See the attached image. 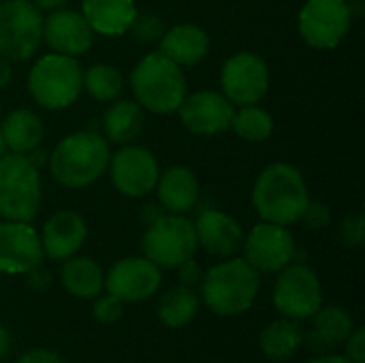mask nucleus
Listing matches in <instances>:
<instances>
[{
  "mask_svg": "<svg viewBox=\"0 0 365 363\" xmlns=\"http://www.w3.org/2000/svg\"><path fill=\"white\" fill-rule=\"evenodd\" d=\"M308 203L310 190L306 178L291 163H272L255 180L252 208L265 223L295 225Z\"/></svg>",
  "mask_w": 365,
  "mask_h": 363,
  "instance_id": "1",
  "label": "nucleus"
},
{
  "mask_svg": "<svg viewBox=\"0 0 365 363\" xmlns=\"http://www.w3.org/2000/svg\"><path fill=\"white\" fill-rule=\"evenodd\" d=\"M109 141L96 131H77L58 141L49 154L51 178L71 190H81L98 182L109 167Z\"/></svg>",
  "mask_w": 365,
  "mask_h": 363,
  "instance_id": "2",
  "label": "nucleus"
},
{
  "mask_svg": "<svg viewBox=\"0 0 365 363\" xmlns=\"http://www.w3.org/2000/svg\"><path fill=\"white\" fill-rule=\"evenodd\" d=\"M199 287L201 302L210 312L216 317H240L255 306L261 274L244 257H229L203 272Z\"/></svg>",
  "mask_w": 365,
  "mask_h": 363,
  "instance_id": "3",
  "label": "nucleus"
},
{
  "mask_svg": "<svg viewBox=\"0 0 365 363\" xmlns=\"http://www.w3.org/2000/svg\"><path fill=\"white\" fill-rule=\"evenodd\" d=\"M130 90L141 109L156 116L175 113L188 94L182 66L160 51L145 53L135 64L130 71Z\"/></svg>",
  "mask_w": 365,
  "mask_h": 363,
  "instance_id": "4",
  "label": "nucleus"
},
{
  "mask_svg": "<svg viewBox=\"0 0 365 363\" xmlns=\"http://www.w3.org/2000/svg\"><path fill=\"white\" fill-rule=\"evenodd\" d=\"M28 92L47 111L66 109L83 92V68L77 58L53 51L45 53L28 73Z\"/></svg>",
  "mask_w": 365,
  "mask_h": 363,
  "instance_id": "5",
  "label": "nucleus"
},
{
  "mask_svg": "<svg viewBox=\"0 0 365 363\" xmlns=\"http://www.w3.org/2000/svg\"><path fill=\"white\" fill-rule=\"evenodd\" d=\"M43 201L38 167L28 154L9 152L0 158V218L32 223Z\"/></svg>",
  "mask_w": 365,
  "mask_h": 363,
  "instance_id": "6",
  "label": "nucleus"
},
{
  "mask_svg": "<svg viewBox=\"0 0 365 363\" xmlns=\"http://www.w3.org/2000/svg\"><path fill=\"white\" fill-rule=\"evenodd\" d=\"M143 257L160 270H175L184 261L195 259L199 250L195 223L186 214L158 216L141 240Z\"/></svg>",
  "mask_w": 365,
  "mask_h": 363,
  "instance_id": "7",
  "label": "nucleus"
},
{
  "mask_svg": "<svg viewBox=\"0 0 365 363\" xmlns=\"http://www.w3.org/2000/svg\"><path fill=\"white\" fill-rule=\"evenodd\" d=\"M43 43V15L30 0L0 2V56L9 62L30 60Z\"/></svg>",
  "mask_w": 365,
  "mask_h": 363,
  "instance_id": "8",
  "label": "nucleus"
},
{
  "mask_svg": "<svg viewBox=\"0 0 365 363\" xmlns=\"http://www.w3.org/2000/svg\"><path fill=\"white\" fill-rule=\"evenodd\" d=\"M274 308L280 317L308 321L323 306V287L317 272L306 263H291L278 272L272 291Z\"/></svg>",
  "mask_w": 365,
  "mask_h": 363,
  "instance_id": "9",
  "label": "nucleus"
},
{
  "mask_svg": "<svg viewBox=\"0 0 365 363\" xmlns=\"http://www.w3.org/2000/svg\"><path fill=\"white\" fill-rule=\"evenodd\" d=\"M351 24L353 13L344 0H306L297 17L299 36L312 49L338 47L349 34Z\"/></svg>",
  "mask_w": 365,
  "mask_h": 363,
  "instance_id": "10",
  "label": "nucleus"
},
{
  "mask_svg": "<svg viewBox=\"0 0 365 363\" xmlns=\"http://www.w3.org/2000/svg\"><path fill=\"white\" fill-rule=\"evenodd\" d=\"M244 259L259 274H278L297 257L295 235L284 225L261 220L244 237Z\"/></svg>",
  "mask_w": 365,
  "mask_h": 363,
  "instance_id": "11",
  "label": "nucleus"
},
{
  "mask_svg": "<svg viewBox=\"0 0 365 363\" xmlns=\"http://www.w3.org/2000/svg\"><path fill=\"white\" fill-rule=\"evenodd\" d=\"M220 88L233 105H257L269 90L267 62L255 51L233 53L222 64Z\"/></svg>",
  "mask_w": 365,
  "mask_h": 363,
  "instance_id": "12",
  "label": "nucleus"
},
{
  "mask_svg": "<svg viewBox=\"0 0 365 363\" xmlns=\"http://www.w3.org/2000/svg\"><path fill=\"white\" fill-rule=\"evenodd\" d=\"M109 175L115 190L130 199H141L154 193L160 167L156 156L137 143H124L109 158Z\"/></svg>",
  "mask_w": 365,
  "mask_h": 363,
  "instance_id": "13",
  "label": "nucleus"
},
{
  "mask_svg": "<svg viewBox=\"0 0 365 363\" xmlns=\"http://www.w3.org/2000/svg\"><path fill=\"white\" fill-rule=\"evenodd\" d=\"M160 285L163 270L145 257L120 259L105 274V291L124 304H137L154 297Z\"/></svg>",
  "mask_w": 365,
  "mask_h": 363,
  "instance_id": "14",
  "label": "nucleus"
},
{
  "mask_svg": "<svg viewBox=\"0 0 365 363\" xmlns=\"http://www.w3.org/2000/svg\"><path fill=\"white\" fill-rule=\"evenodd\" d=\"M175 113L188 133L197 137H214L231 128L235 105L222 92L199 90L195 94H186Z\"/></svg>",
  "mask_w": 365,
  "mask_h": 363,
  "instance_id": "15",
  "label": "nucleus"
},
{
  "mask_svg": "<svg viewBox=\"0 0 365 363\" xmlns=\"http://www.w3.org/2000/svg\"><path fill=\"white\" fill-rule=\"evenodd\" d=\"M41 235L32 223L0 220V274L26 276L43 265Z\"/></svg>",
  "mask_w": 365,
  "mask_h": 363,
  "instance_id": "16",
  "label": "nucleus"
},
{
  "mask_svg": "<svg viewBox=\"0 0 365 363\" xmlns=\"http://www.w3.org/2000/svg\"><path fill=\"white\" fill-rule=\"evenodd\" d=\"M43 41L53 53L79 58L90 51L94 43V30L81 15L73 9H56L43 17Z\"/></svg>",
  "mask_w": 365,
  "mask_h": 363,
  "instance_id": "17",
  "label": "nucleus"
},
{
  "mask_svg": "<svg viewBox=\"0 0 365 363\" xmlns=\"http://www.w3.org/2000/svg\"><path fill=\"white\" fill-rule=\"evenodd\" d=\"M38 235L47 259L66 261L83 248L88 240V223L75 210H60L45 220Z\"/></svg>",
  "mask_w": 365,
  "mask_h": 363,
  "instance_id": "18",
  "label": "nucleus"
},
{
  "mask_svg": "<svg viewBox=\"0 0 365 363\" xmlns=\"http://www.w3.org/2000/svg\"><path fill=\"white\" fill-rule=\"evenodd\" d=\"M195 233L199 246L218 259L235 257L244 244V229L237 218L220 210H205L195 220Z\"/></svg>",
  "mask_w": 365,
  "mask_h": 363,
  "instance_id": "19",
  "label": "nucleus"
},
{
  "mask_svg": "<svg viewBox=\"0 0 365 363\" xmlns=\"http://www.w3.org/2000/svg\"><path fill=\"white\" fill-rule=\"evenodd\" d=\"M158 43V51L178 66H195L203 62L210 53V36L197 24H178L173 28H167Z\"/></svg>",
  "mask_w": 365,
  "mask_h": 363,
  "instance_id": "20",
  "label": "nucleus"
},
{
  "mask_svg": "<svg viewBox=\"0 0 365 363\" xmlns=\"http://www.w3.org/2000/svg\"><path fill=\"white\" fill-rule=\"evenodd\" d=\"M154 190L169 214H188L199 203V180L184 165H173L163 171Z\"/></svg>",
  "mask_w": 365,
  "mask_h": 363,
  "instance_id": "21",
  "label": "nucleus"
},
{
  "mask_svg": "<svg viewBox=\"0 0 365 363\" xmlns=\"http://www.w3.org/2000/svg\"><path fill=\"white\" fill-rule=\"evenodd\" d=\"M312 323L314 327L308 336H304V342L319 355L327 353L329 349L340 347L349 338V334L355 329V321L351 312L336 304H329V306L323 304L314 312Z\"/></svg>",
  "mask_w": 365,
  "mask_h": 363,
  "instance_id": "22",
  "label": "nucleus"
},
{
  "mask_svg": "<svg viewBox=\"0 0 365 363\" xmlns=\"http://www.w3.org/2000/svg\"><path fill=\"white\" fill-rule=\"evenodd\" d=\"M135 0H81V15L103 36H122L137 17Z\"/></svg>",
  "mask_w": 365,
  "mask_h": 363,
  "instance_id": "23",
  "label": "nucleus"
},
{
  "mask_svg": "<svg viewBox=\"0 0 365 363\" xmlns=\"http://www.w3.org/2000/svg\"><path fill=\"white\" fill-rule=\"evenodd\" d=\"M101 126L109 143H133L145 126V111L133 98H115L105 109Z\"/></svg>",
  "mask_w": 365,
  "mask_h": 363,
  "instance_id": "24",
  "label": "nucleus"
},
{
  "mask_svg": "<svg viewBox=\"0 0 365 363\" xmlns=\"http://www.w3.org/2000/svg\"><path fill=\"white\" fill-rule=\"evenodd\" d=\"M62 263L60 282L71 297L94 300L105 291V272L94 259L75 255Z\"/></svg>",
  "mask_w": 365,
  "mask_h": 363,
  "instance_id": "25",
  "label": "nucleus"
},
{
  "mask_svg": "<svg viewBox=\"0 0 365 363\" xmlns=\"http://www.w3.org/2000/svg\"><path fill=\"white\" fill-rule=\"evenodd\" d=\"M2 128V137L6 143V150L15 152V154H30L34 152L43 137H45V126L43 120L26 107L13 109L0 124Z\"/></svg>",
  "mask_w": 365,
  "mask_h": 363,
  "instance_id": "26",
  "label": "nucleus"
},
{
  "mask_svg": "<svg viewBox=\"0 0 365 363\" xmlns=\"http://www.w3.org/2000/svg\"><path fill=\"white\" fill-rule=\"evenodd\" d=\"M304 336L306 332L302 329L299 321L280 317L261 329L259 349L272 362H287L302 349Z\"/></svg>",
  "mask_w": 365,
  "mask_h": 363,
  "instance_id": "27",
  "label": "nucleus"
},
{
  "mask_svg": "<svg viewBox=\"0 0 365 363\" xmlns=\"http://www.w3.org/2000/svg\"><path fill=\"white\" fill-rule=\"evenodd\" d=\"M201 308V297L195 293V289L178 285L165 291L158 300L156 315L160 323L169 329H182L195 321Z\"/></svg>",
  "mask_w": 365,
  "mask_h": 363,
  "instance_id": "28",
  "label": "nucleus"
},
{
  "mask_svg": "<svg viewBox=\"0 0 365 363\" xmlns=\"http://www.w3.org/2000/svg\"><path fill=\"white\" fill-rule=\"evenodd\" d=\"M124 90V75L113 64H92L83 71V92H88L98 103L115 101Z\"/></svg>",
  "mask_w": 365,
  "mask_h": 363,
  "instance_id": "29",
  "label": "nucleus"
},
{
  "mask_svg": "<svg viewBox=\"0 0 365 363\" xmlns=\"http://www.w3.org/2000/svg\"><path fill=\"white\" fill-rule=\"evenodd\" d=\"M231 128L240 139L248 143H263L274 133V118L259 105H244L233 113Z\"/></svg>",
  "mask_w": 365,
  "mask_h": 363,
  "instance_id": "30",
  "label": "nucleus"
},
{
  "mask_svg": "<svg viewBox=\"0 0 365 363\" xmlns=\"http://www.w3.org/2000/svg\"><path fill=\"white\" fill-rule=\"evenodd\" d=\"M165 30H167L165 19L156 13H137V17L133 19L130 28H128L133 39L137 43H143V45L158 43L163 39Z\"/></svg>",
  "mask_w": 365,
  "mask_h": 363,
  "instance_id": "31",
  "label": "nucleus"
},
{
  "mask_svg": "<svg viewBox=\"0 0 365 363\" xmlns=\"http://www.w3.org/2000/svg\"><path fill=\"white\" fill-rule=\"evenodd\" d=\"M124 315V302L118 300L111 293H101L94 297L92 302V317L101 323V325H115Z\"/></svg>",
  "mask_w": 365,
  "mask_h": 363,
  "instance_id": "32",
  "label": "nucleus"
},
{
  "mask_svg": "<svg viewBox=\"0 0 365 363\" xmlns=\"http://www.w3.org/2000/svg\"><path fill=\"white\" fill-rule=\"evenodd\" d=\"M365 237V220L359 212L349 214L338 229V240L342 242V246L346 248H359L364 244Z\"/></svg>",
  "mask_w": 365,
  "mask_h": 363,
  "instance_id": "33",
  "label": "nucleus"
},
{
  "mask_svg": "<svg viewBox=\"0 0 365 363\" xmlns=\"http://www.w3.org/2000/svg\"><path fill=\"white\" fill-rule=\"evenodd\" d=\"M331 218H334L331 208L325 201H310L299 220L306 225V229L321 231V229H327L331 225Z\"/></svg>",
  "mask_w": 365,
  "mask_h": 363,
  "instance_id": "34",
  "label": "nucleus"
},
{
  "mask_svg": "<svg viewBox=\"0 0 365 363\" xmlns=\"http://www.w3.org/2000/svg\"><path fill=\"white\" fill-rule=\"evenodd\" d=\"M344 344V357L353 363H365V329L355 327L349 338L342 342Z\"/></svg>",
  "mask_w": 365,
  "mask_h": 363,
  "instance_id": "35",
  "label": "nucleus"
},
{
  "mask_svg": "<svg viewBox=\"0 0 365 363\" xmlns=\"http://www.w3.org/2000/svg\"><path fill=\"white\" fill-rule=\"evenodd\" d=\"M178 270V276H180V282L184 285V287H190V289H195L197 285H201V280H203V270H201V265L195 261V259H188V261H184L180 267H175Z\"/></svg>",
  "mask_w": 365,
  "mask_h": 363,
  "instance_id": "36",
  "label": "nucleus"
},
{
  "mask_svg": "<svg viewBox=\"0 0 365 363\" xmlns=\"http://www.w3.org/2000/svg\"><path fill=\"white\" fill-rule=\"evenodd\" d=\"M15 363H66L56 351H51V349H41V347H36V349H30V351H26V353H21Z\"/></svg>",
  "mask_w": 365,
  "mask_h": 363,
  "instance_id": "37",
  "label": "nucleus"
},
{
  "mask_svg": "<svg viewBox=\"0 0 365 363\" xmlns=\"http://www.w3.org/2000/svg\"><path fill=\"white\" fill-rule=\"evenodd\" d=\"M26 276H28V285H30V289H34V291H47V289L51 287V272H49V270H45L43 265L34 267V270H32V272H28Z\"/></svg>",
  "mask_w": 365,
  "mask_h": 363,
  "instance_id": "38",
  "label": "nucleus"
},
{
  "mask_svg": "<svg viewBox=\"0 0 365 363\" xmlns=\"http://www.w3.org/2000/svg\"><path fill=\"white\" fill-rule=\"evenodd\" d=\"M11 81H13V66L6 58L0 56V92L6 90Z\"/></svg>",
  "mask_w": 365,
  "mask_h": 363,
  "instance_id": "39",
  "label": "nucleus"
},
{
  "mask_svg": "<svg viewBox=\"0 0 365 363\" xmlns=\"http://www.w3.org/2000/svg\"><path fill=\"white\" fill-rule=\"evenodd\" d=\"M306 363H353L351 359H346L344 355H336V353H323V355H317L312 357L310 362Z\"/></svg>",
  "mask_w": 365,
  "mask_h": 363,
  "instance_id": "40",
  "label": "nucleus"
},
{
  "mask_svg": "<svg viewBox=\"0 0 365 363\" xmlns=\"http://www.w3.org/2000/svg\"><path fill=\"white\" fill-rule=\"evenodd\" d=\"M32 2L41 11H56V9H62L68 0H32Z\"/></svg>",
  "mask_w": 365,
  "mask_h": 363,
  "instance_id": "41",
  "label": "nucleus"
},
{
  "mask_svg": "<svg viewBox=\"0 0 365 363\" xmlns=\"http://www.w3.org/2000/svg\"><path fill=\"white\" fill-rule=\"evenodd\" d=\"M9 349H11V334H9V329L0 323V362L4 359V355L9 353Z\"/></svg>",
  "mask_w": 365,
  "mask_h": 363,
  "instance_id": "42",
  "label": "nucleus"
},
{
  "mask_svg": "<svg viewBox=\"0 0 365 363\" xmlns=\"http://www.w3.org/2000/svg\"><path fill=\"white\" fill-rule=\"evenodd\" d=\"M6 154V143H4V137H2V128H0V158Z\"/></svg>",
  "mask_w": 365,
  "mask_h": 363,
  "instance_id": "43",
  "label": "nucleus"
},
{
  "mask_svg": "<svg viewBox=\"0 0 365 363\" xmlns=\"http://www.w3.org/2000/svg\"><path fill=\"white\" fill-rule=\"evenodd\" d=\"M344 2H351V0H344Z\"/></svg>",
  "mask_w": 365,
  "mask_h": 363,
  "instance_id": "44",
  "label": "nucleus"
}]
</instances>
